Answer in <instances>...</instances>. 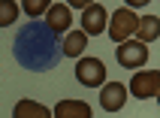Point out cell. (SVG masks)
Masks as SVG:
<instances>
[{
  "label": "cell",
  "instance_id": "1",
  "mask_svg": "<svg viewBox=\"0 0 160 118\" xmlns=\"http://www.w3.org/2000/svg\"><path fill=\"white\" fill-rule=\"evenodd\" d=\"M76 79L85 88H100L106 82V64L100 61V58H79V64H76Z\"/></svg>",
  "mask_w": 160,
  "mask_h": 118
},
{
  "label": "cell",
  "instance_id": "2",
  "mask_svg": "<svg viewBox=\"0 0 160 118\" xmlns=\"http://www.w3.org/2000/svg\"><path fill=\"white\" fill-rule=\"evenodd\" d=\"M118 64L124 67V70H142L145 61H148V49L145 43L139 39H124V43H118Z\"/></svg>",
  "mask_w": 160,
  "mask_h": 118
},
{
  "label": "cell",
  "instance_id": "3",
  "mask_svg": "<svg viewBox=\"0 0 160 118\" xmlns=\"http://www.w3.org/2000/svg\"><path fill=\"white\" fill-rule=\"evenodd\" d=\"M136 12L130 6L127 9H118L115 15H112V21H106V30H109V36L115 39V43H124V39H130L133 36V30H136Z\"/></svg>",
  "mask_w": 160,
  "mask_h": 118
},
{
  "label": "cell",
  "instance_id": "4",
  "mask_svg": "<svg viewBox=\"0 0 160 118\" xmlns=\"http://www.w3.org/2000/svg\"><path fill=\"white\" fill-rule=\"evenodd\" d=\"M130 94L139 100H151L160 94V73L157 70H142V73H133V82H130Z\"/></svg>",
  "mask_w": 160,
  "mask_h": 118
},
{
  "label": "cell",
  "instance_id": "5",
  "mask_svg": "<svg viewBox=\"0 0 160 118\" xmlns=\"http://www.w3.org/2000/svg\"><path fill=\"white\" fill-rule=\"evenodd\" d=\"M124 103H127V85H121V82H103L100 85V106L106 112H121Z\"/></svg>",
  "mask_w": 160,
  "mask_h": 118
},
{
  "label": "cell",
  "instance_id": "6",
  "mask_svg": "<svg viewBox=\"0 0 160 118\" xmlns=\"http://www.w3.org/2000/svg\"><path fill=\"white\" fill-rule=\"evenodd\" d=\"M106 21H109V12L100 3H88V6L82 9V30L88 36H100L106 30Z\"/></svg>",
  "mask_w": 160,
  "mask_h": 118
},
{
  "label": "cell",
  "instance_id": "7",
  "mask_svg": "<svg viewBox=\"0 0 160 118\" xmlns=\"http://www.w3.org/2000/svg\"><path fill=\"white\" fill-rule=\"evenodd\" d=\"M45 24H48V30H54V33H63V30L72 24V9L67 6V3L48 6L45 9Z\"/></svg>",
  "mask_w": 160,
  "mask_h": 118
},
{
  "label": "cell",
  "instance_id": "8",
  "mask_svg": "<svg viewBox=\"0 0 160 118\" xmlns=\"http://www.w3.org/2000/svg\"><path fill=\"white\" fill-rule=\"evenodd\" d=\"M52 115L54 118H91V106L82 100H61L52 109Z\"/></svg>",
  "mask_w": 160,
  "mask_h": 118
},
{
  "label": "cell",
  "instance_id": "9",
  "mask_svg": "<svg viewBox=\"0 0 160 118\" xmlns=\"http://www.w3.org/2000/svg\"><path fill=\"white\" fill-rule=\"evenodd\" d=\"M133 33H136V39H139V43H151V39H157V36H160V18H157V15L139 18Z\"/></svg>",
  "mask_w": 160,
  "mask_h": 118
},
{
  "label": "cell",
  "instance_id": "10",
  "mask_svg": "<svg viewBox=\"0 0 160 118\" xmlns=\"http://www.w3.org/2000/svg\"><path fill=\"white\" fill-rule=\"evenodd\" d=\"M61 49H63L67 58H82V52L88 49V33H85V30H72V33H67Z\"/></svg>",
  "mask_w": 160,
  "mask_h": 118
},
{
  "label": "cell",
  "instance_id": "11",
  "mask_svg": "<svg viewBox=\"0 0 160 118\" xmlns=\"http://www.w3.org/2000/svg\"><path fill=\"white\" fill-rule=\"evenodd\" d=\"M12 115L15 118H48L52 112H48V106H39L33 100H21V103H15Z\"/></svg>",
  "mask_w": 160,
  "mask_h": 118
},
{
  "label": "cell",
  "instance_id": "12",
  "mask_svg": "<svg viewBox=\"0 0 160 118\" xmlns=\"http://www.w3.org/2000/svg\"><path fill=\"white\" fill-rule=\"evenodd\" d=\"M15 18H18V3L15 0H0V27L15 24Z\"/></svg>",
  "mask_w": 160,
  "mask_h": 118
},
{
  "label": "cell",
  "instance_id": "13",
  "mask_svg": "<svg viewBox=\"0 0 160 118\" xmlns=\"http://www.w3.org/2000/svg\"><path fill=\"white\" fill-rule=\"evenodd\" d=\"M45 9H48V0H24V15L27 18L45 15Z\"/></svg>",
  "mask_w": 160,
  "mask_h": 118
},
{
  "label": "cell",
  "instance_id": "14",
  "mask_svg": "<svg viewBox=\"0 0 160 118\" xmlns=\"http://www.w3.org/2000/svg\"><path fill=\"white\" fill-rule=\"evenodd\" d=\"M88 3H94V0H67V6H70V9H85Z\"/></svg>",
  "mask_w": 160,
  "mask_h": 118
},
{
  "label": "cell",
  "instance_id": "15",
  "mask_svg": "<svg viewBox=\"0 0 160 118\" xmlns=\"http://www.w3.org/2000/svg\"><path fill=\"white\" fill-rule=\"evenodd\" d=\"M130 9H136V6H145V3H151V0H124Z\"/></svg>",
  "mask_w": 160,
  "mask_h": 118
}]
</instances>
